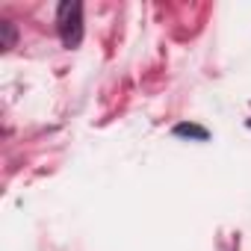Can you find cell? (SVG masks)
<instances>
[{
  "label": "cell",
  "instance_id": "cell-1",
  "mask_svg": "<svg viewBox=\"0 0 251 251\" xmlns=\"http://www.w3.org/2000/svg\"><path fill=\"white\" fill-rule=\"evenodd\" d=\"M56 33L68 50L83 42V3L80 0H62L56 6Z\"/></svg>",
  "mask_w": 251,
  "mask_h": 251
},
{
  "label": "cell",
  "instance_id": "cell-2",
  "mask_svg": "<svg viewBox=\"0 0 251 251\" xmlns=\"http://www.w3.org/2000/svg\"><path fill=\"white\" fill-rule=\"evenodd\" d=\"M172 133H175L177 139H195V142H207V139H210V130L201 127V124H192V121H180V124H175Z\"/></svg>",
  "mask_w": 251,
  "mask_h": 251
},
{
  "label": "cell",
  "instance_id": "cell-3",
  "mask_svg": "<svg viewBox=\"0 0 251 251\" xmlns=\"http://www.w3.org/2000/svg\"><path fill=\"white\" fill-rule=\"evenodd\" d=\"M0 27H3V48H12L15 45V27H12V21H0Z\"/></svg>",
  "mask_w": 251,
  "mask_h": 251
}]
</instances>
